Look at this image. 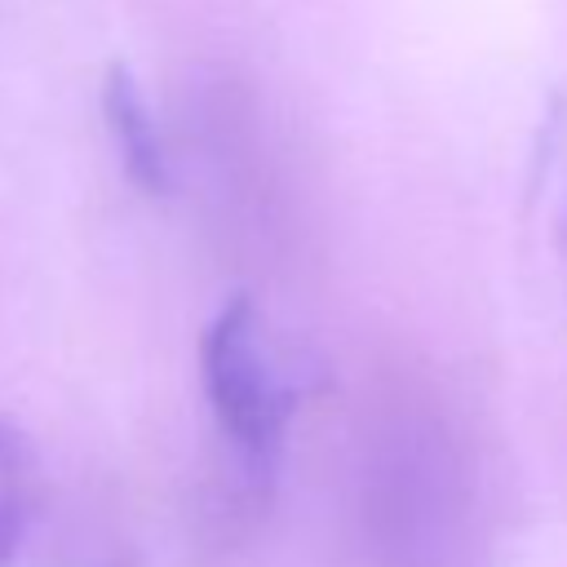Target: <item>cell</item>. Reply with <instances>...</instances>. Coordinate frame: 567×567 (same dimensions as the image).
<instances>
[{
  "instance_id": "6da1fadb",
  "label": "cell",
  "mask_w": 567,
  "mask_h": 567,
  "mask_svg": "<svg viewBox=\"0 0 567 567\" xmlns=\"http://www.w3.org/2000/svg\"><path fill=\"white\" fill-rule=\"evenodd\" d=\"M199 381L221 439L248 470L266 474L292 421L297 385L279 372L248 297H230L208 319L199 337Z\"/></svg>"
},
{
  "instance_id": "7a4b0ae2",
  "label": "cell",
  "mask_w": 567,
  "mask_h": 567,
  "mask_svg": "<svg viewBox=\"0 0 567 567\" xmlns=\"http://www.w3.org/2000/svg\"><path fill=\"white\" fill-rule=\"evenodd\" d=\"M102 120H106V133L120 151L128 182L146 195H164L173 177H168V151L159 137V124L146 106V93L137 89L133 71L120 62L102 80Z\"/></svg>"
},
{
  "instance_id": "3957f363",
  "label": "cell",
  "mask_w": 567,
  "mask_h": 567,
  "mask_svg": "<svg viewBox=\"0 0 567 567\" xmlns=\"http://www.w3.org/2000/svg\"><path fill=\"white\" fill-rule=\"evenodd\" d=\"M40 509V456L31 439L0 416V567H9Z\"/></svg>"
},
{
  "instance_id": "277c9868",
  "label": "cell",
  "mask_w": 567,
  "mask_h": 567,
  "mask_svg": "<svg viewBox=\"0 0 567 567\" xmlns=\"http://www.w3.org/2000/svg\"><path fill=\"white\" fill-rule=\"evenodd\" d=\"M549 230H554L558 270H563V279H567V102H563V111H558L554 159H549Z\"/></svg>"
}]
</instances>
